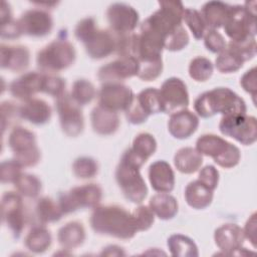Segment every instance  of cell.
Here are the masks:
<instances>
[{"label":"cell","instance_id":"obj_1","mask_svg":"<svg viewBox=\"0 0 257 257\" xmlns=\"http://www.w3.org/2000/svg\"><path fill=\"white\" fill-rule=\"evenodd\" d=\"M92 230L100 235L128 240L138 233L132 213L118 205L97 206L89 219Z\"/></svg>","mask_w":257,"mask_h":257},{"label":"cell","instance_id":"obj_2","mask_svg":"<svg viewBox=\"0 0 257 257\" xmlns=\"http://www.w3.org/2000/svg\"><path fill=\"white\" fill-rule=\"evenodd\" d=\"M194 109L203 118L217 113L229 115L243 114L247 111L244 99L228 87H216L200 94L194 101Z\"/></svg>","mask_w":257,"mask_h":257},{"label":"cell","instance_id":"obj_3","mask_svg":"<svg viewBox=\"0 0 257 257\" xmlns=\"http://www.w3.org/2000/svg\"><path fill=\"white\" fill-rule=\"evenodd\" d=\"M75 57L73 45L66 38H57L37 53L36 63L43 73H54L71 66Z\"/></svg>","mask_w":257,"mask_h":257},{"label":"cell","instance_id":"obj_4","mask_svg":"<svg viewBox=\"0 0 257 257\" xmlns=\"http://www.w3.org/2000/svg\"><path fill=\"white\" fill-rule=\"evenodd\" d=\"M196 149L202 156L211 157L218 166L225 169L234 168L241 160L240 150L235 145L213 134L201 136L196 142Z\"/></svg>","mask_w":257,"mask_h":257},{"label":"cell","instance_id":"obj_5","mask_svg":"<svg viewBox=\"0 0 257 257\" xmlns=\"http://www.w3.org/2000/svg\"><path fill=\"white\" fill-rule=\"evenodd\" d=\"M223 28L231 41L241 42L255 38L257 32L255 5L251 7L250 2H246L243 6L231 5Z\"/></svg>","mask_w":257,"mask_h":257},{"label":"cell","instance_id":"obj_6","mask_svg":"<svg viewBox=\"0 0 257 257\" xmlns=\"http://www.w3.org/2000/svg\"><path fill=\"white\" fill-rule=\"evenodd\" d=\"M8 146L22 168L33 167L40 161L41 154L37 147L36 137L30 130L15 125L8 136Z\"/></svg>","mask_w":257,"mask_h":257},{"label":"cell","instance_id":"obj_7","mask_svg":"<svg viewBox=\"0 0 257 257\" xmlns=\"http://www.w3.org/2000/svg\"><path fill=\"white\" fill-rule=\"evenodd\" d=\"M140 169L120 159L115 170V180L124 198L135 204H141L148 195V187Z\"/></svg>","mask_w":257,"mask_h":257},{"label":"cell","instance_id":"obj_8","mask_svg":"<svg viewBox=\"0 0 257 257\" xmlns=\"http://www.w3.org/2000/svg\"><path fill=\"white\" fill-rule=\"evenodd\" d=\"M102 198V190L97 184H84L59 194L58 204L63 214H69L83 208L97 207Z\"/></svg>","mask_w":257,"mask_h":257},{"label":"cell","instance_id":"obj_9","mask_svg":"<svg viewBox=\"0 0 257 257\" xmlns=\"http://www.w3.org/2000/svg\"><path fill=\"white\" fill-rule=\"evenodd\" d=\"M219 131L225 137L232 138L244 146L252 145L257 140V121L252 115H223L219 122Z\"/></svg>","mask_w":257,"mask_h":257},{"label":"cell","instance_id":"obj_10","mask_svg":"<svg viewBox=\"0 0 257 257\" xmlns=\"http://www.w3.org/2000/svg\"><path fill=\"white\" fill-rule=\"evenodd\" d=\"M22 196L18 192H5L1 199L2 222L18 239L26 225V214Z\"/></svg>","mask_w":257,"mask_h":257},{"label":"cell","instance_id":"obj_11","mask_svg":"<svg viewBox=\"0 0 257 257\" xmlns=\"http://www.w3.org/2000/svg\"><path fill=\"white\" fill-rule=\"evenodd\" d=\"M55 107L62 132L71 138L79 136L84 128V118L80 105L70 96L64 93L56 98Z\"/></svg>","mask_w":257,"mask_h":257},{"label":"cell","instance_id":"obj_12","mask_svg":"<svg viewBox=\"0 0 257 257\" xmlns=\"http://www.w3.org/2000/svg\"><path fill=\"white\" fill-rule=\"evenodd\" d=\"M97 95L98 105L115 112L120 110L125 111L135 97L133 90L120 82L103 83Z\"/></svg>","mask_w":257,"mask_h":257},{"label":"cell","instance_id":"obj_13","mask_svg":"<svg viewBox=\"0 0 257 257\" xmlns=\"http://www.w3.org/2000/svg\"><path fill=\"white\" fill-rule=\"evenodd\" d=\"M163 112L173 113L187 108L189 105V93L185 82L179 77L166 79L160 89Z\"/></svg>","mask_w":257,"mask_h":257},{"label":"cell","instance_id":"obj_14","mask_svg":"<svg viewBox=\"0 0 257 257\" xmlns=\"http://www.w3.org/2000/svg\"><path fill=\"white\" fill-rule=\"evenodd\" d=\"M139 71V61L135 56H118V58L102 65L97 71V78L102 83L120 82Z\"/></svg>","mask_w":257,"mask_h":257},{"label":"cell","instance_id":"obj_15","mask_svg":"<svg viewBox=\"0 0 257 257\" xmlns=\"http://www.w3.org/2000/svg\"><path fill=\"white\" fill-rule=\"evenodd\" d=\"M106 19L115 34L132 33L139 24L138 11L125 3H112L106 10Z\"/></svg>","mask_w":257,"mask_h":257},{"label":"cell","instance_id":"obj_16","mask_svg":"<svg viewBox=\"0 0 257 257\" xmlns=\"http://www.w3.org/2000/svg\"><path fill=\"white\" fill-rule=\"evenodd\" d=\"M22 34L32 37L48 35L53 28V19L47 10L33 8L25 11L18 19Z\"/></svg>","mask_w":257,"mask_h":257},{"label":"cell","instance_id":"obj_17","mask_svg":"<svg viewBox=\"0 0 257 257\" xmlns=\"http://www.w3.org/2000/svg\"><path fill=\"white\" fill-rule=\"evenodd\" d=\"M243 229L236 224H224L214 233V241L223 255L232 256L244 242Z\"/></svg>","mask_w":257,"mask_h":257},{"label":"cell","instance_id":"obj_18","mask_svg":"<svg viewBox=\"0 0 257 257\" xmlns=\"http://www.w3.org/2000/svg\"><path fill=\"white\" fill-rule=\"evenodd\" d=\"M199 126V118L193 111L184 108L171 113L168 121V131L178 140L190 138Z\"/></svg>","mask_w":257,"mask_h":257},{"label":"cell","instance_id":"obj_19","mask_svg":"<svg viewBox=\"0 0 257 257\" xmlns=\"http://www.w3.org/2000/svg\"><path fill=\"white\" fill-rule=\"evenodd\" d=\"M41 82L42 72L29 71L9 84V92L13 97L25 101L33 98L36 93L41 92Z\"/></svg>","mask_w":257,"mask_h":257},{"label":"cell","instance_id":"obj_20","mask_svg":"<svg viewBox=\"0 0 257 257\" xmlns=\"http://www.w3.org/2000/svg\"><path fill=\"white\" fill-rule=\"evenodd\" d=\"M30 63V52L22 45L0 46V64L1 68L13 72L24 71Z\"/></svg>","mask_w":257,"mask_h":257},{"label":"cell","instance_id":"obj_21","mask_svg":"<svg viewBox=\"0 0 257 257\" xmlns=\"http://www.w3.org/2000/svg\"><path fill=\"white\" fill-rule=\"evenodd\" d=\"M84 48L90 58H105L115 52V35L108 30L97 29L84 43Z\"/></svg>","mask_w":257,"mask_h":257},{"label":"cell","instance_id":"obj_22","mask_svg":"<svg viewBox=\"0 0 257 257\" xmlns=\"http://www.w3.org/2000/svg\"><path fill=\"white\" fill-rule=\"evenodd\" d=\"M149 181L152 188L158 193H170L175 187V173L164 160L151 164L149 168Z\"/></svg>","mask_w":257,"mask_h":257},{"label":"cell","instance_id":"obj_23","mask_svg":"<svg viewBox=\"0 0 257 257\" xmlns=\"http://www.w3.org/2000/svg\"><path fill=\"white\" fill-rule=\"evenodd\" d=\"M52 110L50 105L41 98H30L23 101L19 105V116L20 118L35 124L42 125L49 121L51 118Z\"/></svg>","mask_w":257,"mask_h":257},{"label":"cell","instance_id":"obj_24","mask_svg":"<svg viewBox=\"0 0 257 257\" xmlns=\"http://www.w3.org/2000/svg\"><path fill=\"white\" fill-rule=\"evenodd\" d=\"M90 122L93 132L100 136H110L114 134L120 123L117 112L101 105H97L91 110Z\"/></svg>","mask_w":257,"mask_h":257},{"label":"cell","instance_id":"obj_25","mask_svg":"<svg viewBox=\"0 0 257 257\" xmlns=\"http://www.w3.org/2000/svg\"><path fill=\"white\" fill-rule=\"evenodd\" d=\"M231 10V5L221 1H209L201 9V15L208 29H215L224 26Z\"/></svg>","mask_w":257,"mask_h":257},{"label":"cell","instance_id":"obj_26","mask_svg":"<svg viewBox=\"0 0 257 257\" xmlns=\"http://www.w3.org/2000/svg\"><path fill=\"white\" fill-rule=\"evenodd\" d=\"M184 196L187 204L196 210L207 208L213 201V191L199 180L192 181L187 185Z\"/></svg>","mask_w":257,"mask_h":257},{"label":"cell","instance_id":"obj_27","mask_svg":"<svg viewBox=\"0 0 257 257\" xmlns=\"http://www.w3.org/2000/svg\"><path fill=\"white\" fill-rule=\"evenodd\" d=\"M85 230L81 223L72 221L66 223L57 232V241L66 250H72L83 244Z\"/></svg>","mask_w":257,"mask_h":257},{"label":"cell","instance_id":"obj_28","mask_svg":"<svg viewBox=\"0 0 257 257\" xmlns=\"http://www.w3.org/2000/svg\"><path fill=\"white\" fill-rule=\"evenodd\" d=\"M149 207L161 220H171L173 219L179 209L178 202L176 198L169 193H157L155 194L149 202Z\"/></svg>","mask_w":257,"mask_h":257},{"label":"cell","instance_id":"obj_29","mask_svg":"<svg viewBox=\"0 0 257 257\" xmlns=\"http://www.w3.org/2000/svg\"><path fill=\"white\" fill-rule=\"evenodd\" d=\"M203 164V156L196 148L185 147L177 151L174 157V165L182 174H193L197 172Z\"/></svg>","mask_w":257,"mask_h":257},{"label":"cell","instance_id":"obj_30","mask_svg":"<svg viewBox=\"0 0 257 257\" xmlns=\"http://www.w3.org/2000/svg\"><path fill=\"white\" fill-rule=\"evenodd\" d=\"M52 243V236L45 225H34L24 239L26 249L32 253L39 254L45 252Z\"/></svg>","mask_w":257,"mask_h":257},{"label":"cell","instance_id":"obj_31","mask_svg":"<svg viewBox=\"0 0 257 257\" xmlns=\"http://www.w3.org/2000/svg\"><path fill=\"white\" fill-rule=\"evenodd\" d=\"M63 212L57 201L49 197H41L35 205V216L42 225L54 223L61 219Z\"/></svg>","mask_w":257,"mask_h":257},{"label":"cell","instance_id":"obj_32","mask_svg":"<svg viewBox=\"0 0 257 257\" xmlns=\"http://www.w3.org/2000/svg\"><path fill=\"white\" fill-rule=\"evenodd\" d=\"M172 256L176 257H197L199 255L196 243L188 236L182 234H173L167 242Z\"/></svg>","mask_w":257,"mask_h":257},{"label":"cell","instance_id":"obj_33","mask_svg":"<svg viewBox=\"0 0 257 257\" xmlns=\"http://www.w3.org/2000/svg\"><path fill=\"white\" fill-rule=\"evenodd\" d=\"M135 98L149 115L163 112L160 89L155 87H148L140 91L138 95H135Z\"/></svg>","mask_w":257,"mask_h":257},{"label":"cell","instance_id":"obj_34","mask_svg":"<svg viewBox=\"0 0 257 257\" xmlns=\"http://www.w3.org/2000/svg\"><path fill=\"white\" fill-rule=\"evenodd\" d=\"M13 185L16 192H18L22 197L29 199L37 198L42 189L41 181L36 176L27 173H22Z\"/></svg>","mask_w":257,"mask_h":257},{"label":"cell","instance_id":"obj_35","mask_svg":"<svg viewBox=\"0 0 257 257\" xmlns=\"http://www.w3.org/2000/svg\"><path fill=\"white\" fill-rule=\"evenodd\" d=\"M97 94L94 85L87 79L81 78L73 82L70 96L80 106L89 103Z\"/></svg>","mask_w":257,"mask_h":257},{"label":"cell","instance_id":"obj_36","mask_svg":"<svg viewBox=\"0 0 257 257\" xmlns=\"http://www.w3.org/2000/svg\"><path fill=\"white\" fill-rule=\"evenodd\" d=\"M131 150L145 162L153 156L157 150V141L153 135L149 133H141L136 136L133 141Z\"/></svg>","mask_w":257,"mask_h":257},{"label":"cell","instance_id":"obj_37","mask_svg":"<svg viewBox=\"0 0 257 257\" xmlns=\"http://www.w3.org/2000/svg\"><path fill=\"white\" fill-rule=\"evenodd\" d=\"M188 70L192 79L198 82H203L212 76L214 66L210 59L203 56H197L191 60Z\"/></svg>","mask_w":257,"mask_h":257},{"label":"cell","instance_id":"obj_38","mask_svg":"<svg viewBox=\"0 0 257 257\" xmlns=\"http://www.w3.org/2000/svg\"><path fill=\"white\" fill-rule=\"evenodd\" d=\"M244 62L227 47L218 54L215 60V66L221 73H231L239 70Z\"/></svg>","mask_w":257,"mask_h":257},{"label":"cell","instance_id":"obj_39","mask_svg":"<svg viewBox=\"0 0 257 257\" xmlns=\"http://www.w3.org/2000/svg\"><path fill=\"white\" fill-rule=\"evenodd\" d=\"M183 20L191 30L195 39L199 40L203 38L208 28L203 20L200 11L193 8H186L184 11Z\"/></svg>","mask_w":257,"mask_h":257},{"label":"cell","instance_id":"obj_40","mask_svg":"<svg viewBox=\"0 0 257 257\" xmlns=\"http://www.w3.org/2000/svg\"><path fill=\"white\" fill-rule=\"evenodd\" d=\"M72 172L78 179H91L98 172V165L96 161L90 157H79L74 160L72 164Z\"/></svg>","mask_w":257,"mask_h":257},{"label":"cell","instance_id":"obj_41","mask_svg":"<svg viewBox=\"0 0 257 257\" xmlns=\"http://www.w3.org/2000/svg\"><path fill=\"white\" fill-rule=\"evenodd\" d=\"M65 80L62 77L52 73L42 72L41 92L57 98L65 93Z\"/></svg>","mask_w":257,"mask_h":257},{"label":"cell","instance_id":"obj_42","mask_svg":"<svg viewBox=\"0 0 257 257\" xmlns=\"http://www.w3.org/2000/svg\"><path fill=\"white\" fill-rule=\"evenodd\" d=\"M138 46V34L126 33L115 35V53L118 56H135Z\"/></svg>","mask_w":257,"mask_h":257},{"label":"cell","instance_id":"obj_43","mask_svg":"<svg viewBox=\"0 0 257 257\" xmlns=\"http://www.w3.org/2000/svg\"><path fill=\"white\" fill-rule=\"evenodd\" d=\"M226 47L230 49L234 54H236L243 62L251 60L256 55L257 51L255 38H251L241 42H235L230 40Z\"/></svg>","mask_w":257,"mask_h":257},{"label":"cell","instance_id":"obj_44","mask_svg":"<svg viewBox=\"0 0 257 257\" xmlns=\"http://www.w3.org/2000/svg\"><path fill=\"white\" fill-rule=\"evenodd\" d=\"M133 221L137 232L149 230L155 221V214L148 206L141 205L132 212Z\"/></svg>","mask_w":257,"mask_h":257},{"label":"cell","instance_id":"obj_45","mask_svg":"<svg viewBox=\"0 0 257 257\" xmlns=\"http://www.w3.org/2000/svg\"><path fill=\"white\" fill-rule=\"evenodd\" d=\"M163 71V59L159 58L150 61H139V71L137 76L144 81L157 79Z\"/></svg>","mask_w":257,"mask_h":257},{"label":"cell","instance_id":"obj_46","mask_svg":"<svg viewBox=\"0 0 257 257\" xmlns=\"http://www.w3.org/2000/svg\"><path fill=\"white\" fill-rule=\"evenodd\" d=\"M189 43V35L183 25L173 30L165 40L164 48L169 51H180Z\"/></svg>","mask_w":257,"mask_h":257},{"label":"cell","instance_id":"obj_47","mask_svg":"<svg viewBox=\"0 0 257 257\" xmlns=\"http://www.w3.org/2000/svg\"><path fill=\"white\" fill-rule=\"evenodd\" d=\"M203 38H204V44L206 49L212 53L219 54L227 46V43L223 35L215 29H207Z\"/></svg>","mask_w":257,"mask_h":257},{"label":"cell","instance_id":"obj_48","mask_svg":"<svg viewBox=\"0 0 257 257\" xmlns=\"http://www.w3.org/2000/svg\"><path fill=\"white\" fill-rule=\"evenodd\" d=\"M19 116V105L12 101H3L1 103V127L4 134L7 127H10Z\"/></svg>","mask_w":257,"mask_h":257},{"label":"cell","instance_id":"obj_49","mask_svg":"<svg viewBox=\"0 0 257 257\" xmlns=\"http://www.w3.org/2000/svg\"><path fill=\"white\" fill-rule=\"evenodd\" d=\"M22 166L16 160H6L1 163V182L3 184L14 182L22 174Z\"/></svg>","mask_w":257,"mask_h":257},{"label":"cell","instance_id":"obj_50","mask_svg":"<svg viewBox=\"0 0 257 257\" xmlns=\"http://www.w3.org/2000/svg\"><path fill=\"white\" fill-rule=\"evenodd\" d=\"M97 29L98 28L96 26L94 18L86 17L77 23L74 29V35L78 41L84 44L95 33Z\"/></svg>","mask_w":257,"mask_h":257},{"label":"cell","instance_id":"obj_51","mask_svg":"<svg viewBox=\"0 0 257 257\" xmlns=\"http://www.w3.org/2000/svg\"><path fill=\"white\" fill-rule=\"evenodd\" d=\"M198 180L206 187L214 191L219 183V172L214 166L207 165L200 170Z\"/></svg>","mask_w":257,"mask_h":257},{"label":"cell","instance_id":"obj_52","mask_svg":"<svg viewBox=\"0 0 257 257\" xmlns=\"http://www.w3.org/2000/svg\"><path fill=\"white\" fill-rule=\"evenodd\" d=\"M149 114L141 107V105L137 102L136 98L134 97L133 102L125 110V117L128 122L133 124H141L145 122L149 118Z\"/></svg>","mask_w":257,"mask_h":257},{"label":"cell","instance_id":"obj_53","mask_svg":"<svg viewBox=\"0 0 257 257\" xmlns=\"http://www.w3.org/2000/svg\"><path fill=\"white\" fill-rule=\"evenodd\" d=\"M22 35V31L18 20L13 18L1 22V38L2 39H15Z\"/></svg>","mask_w":257,"mask_h":257},{"label":"cell","instance_id":"obj_54","mask_svg":"<svg viewBox=\"0 0 257 257\" xmlns=\"http://www.w3.org/2000/svg\"><path fill=\"white\" fill-rule=\"evenodd\" d=\"M257 76H256V68L252 67L251 69L247 70L240 79V85L242 88L250 93L254 98L256 96L257 91Z\"/></svg>","mask_w":257,"mask_h":257},{"label":"cell","instance_id":"obj_55","mask_svg":"<svg viewBox=\"0 0 257 257\" xmlns=\"http://www.w3.org/2000/svg\"><path fill=\"white\" fill-rule=\"evenodd\" d=\"M256 214H252V216L247 220L245 227L243 229L245 239L249 240L253 247H256Z\"/></svg>","mask_w":257,"mask_h":257},{"label":"cell","instance_id":"obj_56","mask_svg":"<svg viewBox=\"0 0 257 257\" xmlns=\"http://www.w3.org/2000/svg\"><path fill=\"white\" fill-rule=\"evenodd\" d=\"M100 255H105V256H123V255H125V252L119 246L109 245V246L103 248V250L100 253Z\"/></svg>","mask_w":257,"mask_h":257},{"label":"cell","instance_id":"obj_57","mask_svg":"<svg viewBox=\"0 0 257 257\" xmlns=\"http://www.w3.org/2000/svg\"><path fill=\"white\" fill-rule=\"evenodd\" d=\"M0 19H1V22H4V21H7V20L12 19L11 8H10V5H9L6 1H3V2L1 3Z\"/></svg>","mask_w":257,"mask_h":257},{"label":"cell","instance_id":"obj_58","mask_svg":"<svg viewBox=\"0 0 257 257\" xmlns=\"http://www.w3.org/2000/svg\"><path fill=\"white\" fill-rule=\"evenodd\" d=\"M33 4L38 5V6H40V7L46 6V9H48V7H52V6L56 5L57 3H56V2H33Z\"/></svg>","mask_w":257,"mask_h":257}]
</instances>
